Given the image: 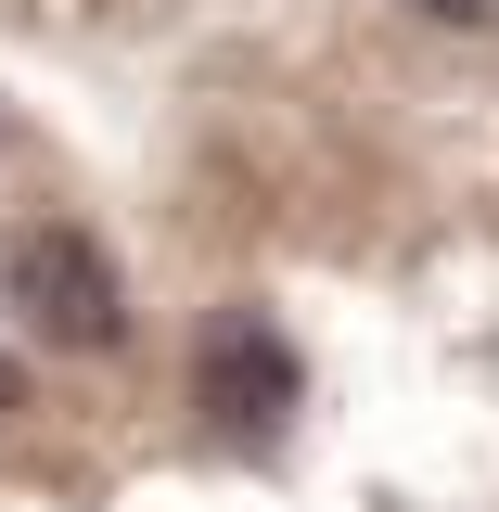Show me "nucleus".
I'll list each match as a JSON object with an SVG mask.
<instances>
[{
	"instance_id": "nucleus-1",
	"label": "nucleus",
	"mask_w": 499,
	"mask_h": 512,
	"mask_svg": "<svg viewBox=\"0 0 499 512\" xmlns=\"http://www.w3.org/2000/svg\"><path fill=\"white\" fill-rule=\"evenodd\" d=\"M0 295L26 308L39 346H116L128 333V282H116V256L90 244L77 218H26L13 256H0Z\"/></svg>"
},
{
	"instance_id": "nucleus-2",
	"label": "nucleus",
	"mask_w": 499,
	"mask_h": 512,
	"mask_svg": "<svg viewBox=\"0 0 499 512\" xmlns=\"http://www.w3.org/2000/svg\"><path fill=\"white\" fill-rule=\"evenodd\" d=\"M295 397H308V372H295V346H282L269 308H218L205 320V346H192V410L231 448H269L295 423Z\"/></svg>"
},
{
	"instance_id": "nucleus-3",
	"label": "nucleus",
	"mask_w": 499,
	"mask_h": 512,
	"mask_svg": "<svg viewBox=\"0 0 499 512\" xmlns=\"http://www.w3.org/2000/svg\"><path fill=\"white\" fill-rule=\"evenodd\" d=\"M423 13H436V26H487L499 0H423Z\"/></svg>"
},
{
	"instance_id": "nucleus-4",
	"label": "nucleus",
	"mask_w": 499,
	"mask_h": 512,
	"mask_svg": "<svg viewBox=\"0 0 499 512\" xmlns=\"http://www.w3.org/2000/svg\"><path fill=\"white\" fill-rule=\"evenodd\" d=\"M0 410H13V346H0Z\"/></svg>"
}]
</instances>
